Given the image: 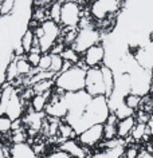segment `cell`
<instances>
[{
  "label": "cell",
  "mask_w": 153,
  "mask_h": 158,
  "mask_svg": "<svg viewBox=\"0 0 153 158\" xmlns=\"http://www.w3.org/2000/svg\"><path fill=\"white\" fill-rule=\"evenodd\" d=\"M15 2L16 0H4L3 3H0V16H4L12 12L14 7H15Z\"/></svg>",
  "instance_id": "cell-32"
},
{
  "label": "cell",
  "mask_w": 153,
  "mask_h": 158,
  "mask_svg": "<svg viewBox=\"0 0 153 158\" xmlns=\"http://www.w3.org/2000/svg\"><path fill=\"white\" fill-rule=\"evenodd\" d=\"M50 98H51V91H47L43 94H35L31 98V109L36 113H43L47 103H49Z\"/></svg>",
  "instance_id": "cell-19"
},
{
  "label": "cell",
  "mask_w": 153,
  "mask_h": 158,
  "mask_svg": "<svg viewBox=\"0 0 153 158\" xmlns=\"http://www.w3.org/2000/svg\"><path fill=\"white\" fill-rule=\"evenodd\" d=\"M0 101H2V89H0Z\"/></svg>",
  "instance_id": "cell-43"
},
{
  "label": "cell",
  "mask_w": 153,
  "mask_h": 158,
  "mask_svg": "<svg viewBox=\"0 0 153 158\" xmlns=\"http://www.w3.org/2000/svg\"><path fill=\"white\" fill-rule=\"evenodd\" d=\"M82 60L87 69H93V67H101L105 63V47L104 44L98 43V44L90 47L86 52L82 55Z\"/></svg>",
  "instance_id": "cell-12"
},
{
  "label": "cell",
  "mask_w": 153,
  "mask_h": 158,
  "mask_svg": "<svg viewBox=\"0 0 153 158\" xmlns=\"http://www.w3.org/2000/svg\"><path fill=\"white\" fill-rule=\"evenodd\" d=\"M136 118L134 117H129L125 118V119H120L118 123H117V138H121V139H125L126 137H129L133 131L136 126Z\"/></svg>",
  "instance_id": "cell-16"
},
{
  "label": "cell",
  "mask_w": 153,
  "mask_h": 158,
  "mask_svg": "<svg viewBox=\"0 0 153 158\" xmlns=\"http://www.w3.org/2000/svg\"><path fill=\"white\" fill-rule=\"evenodd\" d=\"M3 2H4V0H0V3H3Z\"/></svg>",
  "instance_id": "cell-44"
},
{
  "label": "cell",
  "mask_w": 153,
  "mask_h": 158,
  "mask_svg": "<svg viewBox=\"0 0 153 158\" xmlns=\"http://www.w3.org/2000/svg\"><path fill=\"white\" fill-rule=\"evenodd\" d=\"M124 102H125V105H126L128 107H130L132 110H136L140 106V103H141V97L130 93V94H128V95L125 97Z\"/></svg>",
  "instance_id": "cell-31"
},
{
  "label": "cell",
  "mask_w": 153,
  "mask_h": 158,
  "mask_svg": "<svg viewBox=\"0 0 153 158\" xmlns=\"http://www.w3.org/2000/svg\"><path fill=\"white\" fill-rule=\"evenodd\" d=\"M61 99L63 101V103L67 107V115L65 117V122L71 126L73 123L82 117V114L85 113L86 107H87L91 97L89 95L85 90L82 91H77V93H65L61 97Z\"/></svg>",
  "instance_id": "cell-6"
},
{
  "label": "cell",
  "mask_w": 153,
  "mask_h": 158,
  "mask_svg": "<svg viewBox=\"0 0 153 158\" xmlns=\"http://www.w3.org/2000/svg\"><path fill=\"white\" fill-rule=\"evenodd\" d=\"M134 118H136V122H137V123H147L151 117H149L145 111H138L137 117H134Z\"/></svg>",
  "instance_id": "cell-37"
},
{
  "label": "cell",
  "mask_w": 153,
  "mask_h": 158,
  "mask_svg": "<svg viewBox=\"0 0 153 158\" xmlns=\"http://www.w3.org/2000/svg\"><path fill=\"white\" fill-rule=\"evenodd\" d=\"M61 26L59 23L47 19L42 22V24L34 30L35 38L38 39V46L42 54H49L53 47L57 44L61 36Z\"/></svg>",
  "instance_id": "cell-7"
},
{
  "label": "cell",
  "mask_w": 153,
  "mask_h": 158,
  "mask_svg": "<svg viewBox=\"0 0 153 158\" xmlns=\"http://www.w3.org/2000/svg\"><path fill=\"white\" fill-rule=\"evenodd\" d=\"M113 114L120 119H125V118H129V117H134V110H132L130 107H128L126 105H125V102L122 105H120L118 107H117Z\"/></svg>",
  "instance_id": "cell-25"
},
{
  "label": "cell",
  "mask_w": 153,
  "mask_h": 158,
  "mask_svg": "<svg viewBox=\"0 0 153 158\" xmlns=\"http://www.w3.org/2000/svg\"><path fill=\"white\" fill-rule=\"evenodd\" d=\"M62 3L63 2H59V0H57V2H54L53 4L50 6V19L57 23H59V19H61V8H62Z\"/></svg>",
  "instance_id": "cell-27"
},
{
  "label": "cell",
  "mask_w": 153,
  "mask_h": 158,
  "mask_svg": "<svg viewBox=\"0 0 153 158\" xmlns=\"http://www.w3.org/2000/svg\"><path fill=\"white\" fill-rule=\"evenodd\" d=\"M23 102L16 87L11 83H6L2 89V101H0V117L7 115L11 121L19 119L23 115Z\"/></svg>",
  "instance_id": "cell-4"
},
{
  "label": "cell",
  "mask_w": 153,
  "mask_h": 158,
  "mask_svg": "<svg viewBox=\"0 0 153 158\" xmlns=\"http://www.w3.org/2000/svg\"><path fill=\"white\" fill-rule=\"evenodd\" d=\"M50 66H51V54H42V58H40V62H39L38 67L35 69L34 74L40 71V73H45V71H50Z\"/></svg>",
  "instance_id": "cell-28"
},
{
  "label": "cell",
  "mask_w": 153,
  "mask_h": 158,
  "mask_svg": "<svg viewBox=\"0 0 153 158\" xmlns=\"http://www.w3.org/2000/svg\"><path fill=\"white\" fill-rule=\"evenodd\" d=\"M54 87V79H45V81H40L38 83L32 85V93L34 95L35 94H43L47 91H51Z\"/></svg>",
  "instance_id": "cell-22"
},
{
  "label": "cell",
  "mask_w": 153,
  "mask_h": 158,
  "mask_svg": "<svg viewBox=\"0 0 153 158\" xmlns=\"http://www.w3.org/2000/svg\"><path fill=\"white\" fill-rule=\"evenodd\" d=\"M47 158H73L67 152H65V150H61V149H58L55 150V152H53V153H50L49 156H47Z\"/></svg>",
  "instance_id": "cell-36"
},
{
  "label": "cell",
  "mask_w": 153,
  "mask_h": 158,
  "mask_svg": "<svg viewBox=\"0 0 153 158\" xmlns=\"http://www.w3.org/2000/svg\"><path fill=\"white\" fill-rule=\"evenodd\" d=\"M104 141V125H94L78 134V142L85 148H96Z\"/></svg>",
  "instance_id": "cell-11"
},
{
  "label": "cell",
  "mask_w": 153,
  "mask_h": 158,
  "mask_svg": "<svg viewBox=\"0 0 153 158\" xmlns=\"http://www.w3.org/2000/svg\"><path fill=\"white\" fill-rule=\"evenodd\" d=\"M86 69L81 66H73L71 69L62 71L54 78V87L61 95L65 93H77L85 90Z\"/></svg>",
  "instance_id": "cell-3"
},
{
  "label": "cell",
  "mask_w": 153,
  "mask_h": 158,
  "mask_svg": "<svg viewBox=\"0 0 153 158\" xmlns=\"http://www.w3.org/2000/svg\"><path fill=\"white\" fill-rule=\"evenodd\" d=\"M10 158H38L30 143H15L10 149Z\"/></svg>",
  "instance_id": "cell-14"
},
{
  "label": "cell",
  "mask_w": 153,
  "mask_h": 158,
  "mask_svg": "<svg viewBox=\"0 0 153 158\" xmlns=\"http://www.w3.org/2000/svg\"><path fill=\"white\" fill-rule=\"evenodd\" d=\"M126 149V145L121 143L114 148H106L101 149L100 152H96L91 156V158H124V153Z\"/></svg>",
  "instance_id": "cell-15"
},
{
  "label": "cell",
  "mask_w": 153,
  "mask_h": 158,
  "mask_svg": "<svg viewBox=\"0 0 153 158\" xmlns=\"http://www.w3.org/2000/svg\"><path fill=\"white\" fill-rule=\"evenodd\" d=\"M151 98H152V101H153V89L151 90Z\"/></svg>",
  "instance_id": "cell-41"
},
{
  "label": "cell",
  "mask_w": 153,
  "mask_h": 158,
  "mask_svg": "<svg viewBox=\"0 0 153 158\" xmlns=\"http://www.w3.org/2000/svg\"><path fill=\"white\" fill-rule=\"evenodd\" d=\"M78 28L79 30H78L77 36L74 39V43L71 44V48L75 50L79 55H83L90 47L101 43L102 34L94 24L78 27Z\"/></svg>",
  "instance_id": "cell-8"
},
{
  "label": "cell",
  "mask_w": 153,
  "mask_h": 158,
  "mask_svg": "<svg viewBox=\"0 0 153 158\" xmlns=\"http://www.w3.org/2000/svg\"><path fill=\"white\" fill-rule=\"evenodd\" d=\"M109 115H110V109H109L108 98L105 95L93 97L85 113L75 123L71 125V127L77 134H81L82 131H85L86 129L91 127L94 125H104L108 121Z\"/></svg>",
  "instance_id": "cell-2"
},
{
  "label": "cell",
  "mask_w": 153,
  "mask_h": 158,
  "mask_svg": "<svg viewBox=\"0 0 153 158\" xmlns=\"http://www.w3.org/2000/svg\"><path fill=\"white\" fill-rule=\"evenodd\" d=\"M153 135V114H152V117L149 118V121L147 122V135Z\"/></svg>",
  "instance_id": "cell-38"
},
{
  "label": "cell",
  "mask_w": 153,
  "mask_h": 158,
  "mask_svg": "<svg viewBox=\"0 0 153 158\" xmlns=\"http://www.w3.org/2000/svg\"><path fill=\"white\" fill-rule=\"evenodd\" d=\"M126 0H93L90 3L89 15L94 22L102 23L108 20H117Z\"/></svg>",
  "instance_id": "cell-5"
},
{
  "label": "cell",
  "mask_w": 153,
  "mask_h": 158,
  "mask_svg": "<svg viewBox=\"0 0 153 158\" xmlns=\"http://www.w3.org/2000/svg\"><path fill=\"white\" fill-rule=\"evenodd\" d=\"M82 16L83 14L78 0H65L61 8L59 26L65 28H78Z\"/></svg>",
  "instance_id": "cell-9"
},
{
  "label": "cell",
  "mask_w": 153,
  "mask_h": 158,
  "mask_svg": "<svg viewBox=\"0 0 153 158\" xmlns=\"http://www.w3.org/2000/svg\"><path fill=\"white\" fill-rule=\"evenodd\" d=\"M6 78H7V83L10 82H14L16 78H19V74H18V67H16V58L14 59L12 62L8 64L7 67V71H6Z\"/></svg>",
  "instance_id": "cell-30"
},
{
  "label": "cell",
  "mask_w": 153,
  "mask_h": 158,
  "mask_svg": "<svg viewBox=\"0 0 153 158\" xmlns=\"http://www.w3.org/2000/svg\"><path fill=\"white\" fill-rule=\"evenodd\" d=\"M152 2H153V0H152Z\"/></svg>",
  "instance_id": "cell-45"
},
{
  "label": "cell",
  "mask_w": 153,
  "mask_h": 158,
  "mask_svg": "<svg viewBox=\"0 0 153 158\" xmlns=\"http://www.w3.org/2000/svg\"><path fill=\"white\" fill-rule=\"evenodd\" d=\"M16 67H18V74L19 77H31L34 74L35 69L32 66L27 62L26 56H22V58H16Z\"/></svg>",
  "instance_id": "cell-21"
},
{
  "label": "cell",
  "mask_w": 153,
  "mask_h": 158,
  "mask_svg": "<svg viewBox=\"0 0 153 158\" xmlns=\"http://www.w3.org/2000/svg\"><path fill=\"white\" fill-rule=\"evenodd\" d=\"M38 158H47V156H43L42 154V156H38Z\"/></svg>",
  "instance_id": "cell-40"
},
{
  "label": "cell",
  "mask_w": 153,
  "mask_h": 158,
  "mask_svg": "<svg viewBox=\"0 0 153 158\" xmlns=\"http://www.w3.org/2000/svg\"><path fill=\"white\" fill-rule=\"evenodd\" d=\"M140 154V150L137 149V146H128L125 149L124 153V158H137Z\"/></svg>",
  "instance_id": "cell-35"
},
{
  "label": "cell",
  "mask_w": 153,
  "mask_h": 158,
  "mask_svg": "<svg viewBox=\"0 0 153 158\" xmlns=\"http://www.w3.org/2000/svg\"><path fill=\"white\" fill-rule=\"evenodd\" d=\"M11 139H12L14 145L15 143H24L26 139H27V134L23 133V130H19V131H15L14 133V135H12Z\"/></svg>",
  "instance_id": "cell-34"
},
{
  "label": "cell",
  "mask_w": 153,
  "mask_h": 158,
  "mask_svg": "<svg viewBox=\"0 0 153 158\" xmlns=\"http://www.w3.org/2000/svg\"><path fill=\"white\" fill-rule=\"evenodd\" d=\"M137 158H153V154L142 150V152H140V154H138V157H137Z\"/></svg>",
  "instance_id": "cell-39"
},
{
  "label": "cell",
  "mask_w": 153,
  "mask_h": 158,
  "mask_svg": "<svg viewBox=\"0 0 153 158\" xmlns=\"http://www.w3.org/2000/svg\"><path fill=\"white\" fill-rule=\"evenodd\" d=\"M101 71H102V78H104V83H105V97L109 98L113 91V89H114L116 75L110 67H108L105 64L101 66Z\"/></svg>",
  "instance_id": "cell-17"
},
{
  "label": "cell",
  "mask_w": 153,
  "mask_h": 158,
  "mask_svg": "<svg viewBox=\"0 0 153 158\" xmlns=\"http://www.w3.org/2000/svg\"><path fill=\"white\" fill-rule=\"evenodd\" d=\"M85 91L91 98L105 95V83H104V78H102L101 67L87 69V71H86Z\"/></svg>",
  "instance_id": "cell-10"
},
{
  "label": "cell",
  "mask_w": 153,
  "mask_h": 158,
  "mask_svg": "<svg viewBox=\"0 0 153 158\" xmlns=\"http://www.w3.org/2000/svg\"><path fill=\"white\" fill-rule=\"evenodd\" d=\"M11 126H12V121L7 115L0 117V134H7L11 131Z\"/></svg>",
  "instance_id": "cell-33"
},
{
  "label": "cell",
  "mask_w": 153,
  "mask_h": 158,
  "mask_svg": "<svg viewBox=\"0 0 153 158\" xmlns=\"http://www.w3.org/2000/svg\"><path fill=\"white\" fill-rule=\"evenodd\" d=\"M32 14L34 0H16L12 12L0 16V89L7 83V67L15 59V50L22 46Z\"/></svg>",
  "instance_id": "cell-1"
},
{
  "label": "cell",
  "mask_w": 153,
  "mask_h": 158,
  "mask_svg": "<svg viewBox=\"0 0 153 158\" xmlns=\"http://www.w3.org/2000/svg\"><path fill=\"white\" fill-rule=\"evenodd\" d=\"M117 123H118V118L113 113H110L108 121L104 123V139L105 141L117 138Z\"/></svg>",
  "instance_id": "cell-18"
},
{
  "label": "cell",
  "mask_w": 153,
  "mask_h": 158,
  "mask_svg": "<svg viewBox=\"0 0 153 158\" xmlns=\"http://www.w3.org/2000/svg\"><path fill=\"white\" fill-rule=\"evenodd\" d=\"M40 58H42V52H40V50H39V47H32V50H31L28 54H26L27 62H28L34 69L38 67L39 62H40Z\"/></svg>",
  "instance_id": "cell-24"
},
{
  "label": "cell",
  "mask_w": 153,
  "mask_h": 158,
  "mask_svg": "<svg viewBox=\"0 0 153 158\" xmlns=\"http://www.w3.org/2000/svg\"><path fill=\"white\" fill-rule=\"evenodd\" d=\"M22 47L26 54H28L30 51L32 50V47H39L38 39L35 38V34H34V30L28 28L24 32V35H23V38H22Z\"/></svg>",
  "instance_id": "cell-20"
},
{
  "label": "cell",
  "mask_w": 153,
  "mask_h": 158,
  "mask_svg": "<svg viewBox=\"0 0 153 158\" xmlns=\"http://www.w3.org/2000/svg\"><path fill=\"white\" fill-rule=\"evenodd\" d=\"M63 58L61 55L57 54H51V66H50V71L54 74H59L62 71V67H63Z\"/></svg>",
  "instance_id": "cell-26"
},
{
  "label": "cell",
  "mask_w": 153,
  "mask_h": 158,
  "mask_svg": "<svg viewBox=\"0 0 153 158\" xmlns=\"http://www.w3.org/2000/svg\"><path fill=\"white\" fill-rule=\"evenodd\" d=\"M78 2H93V0H78Z\"/></svg>",
  "instance_id": "cell-42"
},
{
  "label": "cell",
  "mask_w": 153,
  "mask_h": 158,
  "mask_svg": "<svg viewBox=\"0 0 153 158\" xmlns=\"http://www.w3.org/2000/svg\"><path fill=\"white\" fill-rule=\"evenodd\" d=\"M61 56L63 58V60H67V62H70V63H73L74 66L78 64V63H79V60H81L79 54H78L75 50H73L71 47H66V48L62 51Z\"/></svg>",
  "instance_id": "cell-23"
},
{
  "label": "cell",
  "mask_w": 153,
  "mask_h": 158,
  "mask_svg": "<svg viewBox=\"0 0 153 158\" xmlns=\"http://www.w3.org/2000/svg\"><path fill=\"white\" fill-rule=\"evenodd\" d=\"M59 149L67 152L73 158H87V154H89L87 148L82 146L75 139H67V141L62 142L59 145Z\"/></svg>",
  "instance_id": "cell-13"
},
{
  "label": "cell",
  "mask_w": 153,
  "mask_h": 158,
  "mask_svg": "<svg viewBox=\"0 0 153 158\" xmlns=\"http://www.w3.org/2000/svg\"><path fill=\"white\" fill-rule=\"evenodd\" d=\"M145 134H147V123H136L130 135L136 142H140L145 137Z\"/></svg>",
  "instance_id": "cell-29"
}]
</instances>
